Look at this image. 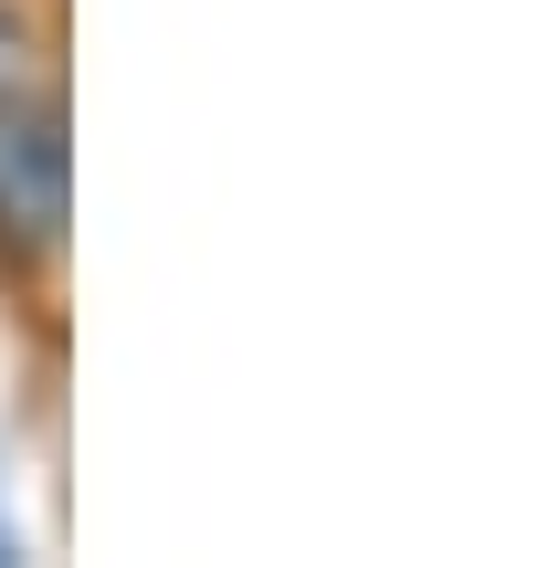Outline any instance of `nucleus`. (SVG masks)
<instances>
[{
  "instance_id": "2",
  "label": "nucleus",
  "mask_w": 558,
  "mask_h": 568,
  "mask_svg": "<svg viewBox=\"0 0 558 568\" xmlns=\"http://www.w3.org/2000/svg\"><path fill=\"white\" fill-rule=\"evenodd\" d=\"M32 32H21V11H0V105H21V95H32Z\"/></svg>"
},
{
  "instance_id": "1",
  "label": "nucleus",
  "mask_w": 558,
  "mask_h": 568,
  "mask_svg": "<svg viewBox=\"0 0 558 568\" xmlns=\"http://www.w3.org/2000/svg\"><path fill=\"white\" fill-rule=\"evenodd\" d=\"M0 232L32 253L63 243V105H53V84L0 105Z\"/></svg>"
},
{
  "instance_id": "3",
  "label": "nucleus",
  "mask_w": 558,
  "mask_h": 568,
  "mask_svg": "<svg viewBox=\"0 0 558 568\" xmlns=\"http://www.w3.org/2000/svg\"><path fill=\"white\" fill-rule=\"evenodd\" d=\"M0 558H11V516H0Z\"/></svg>"
}]
</instances>
